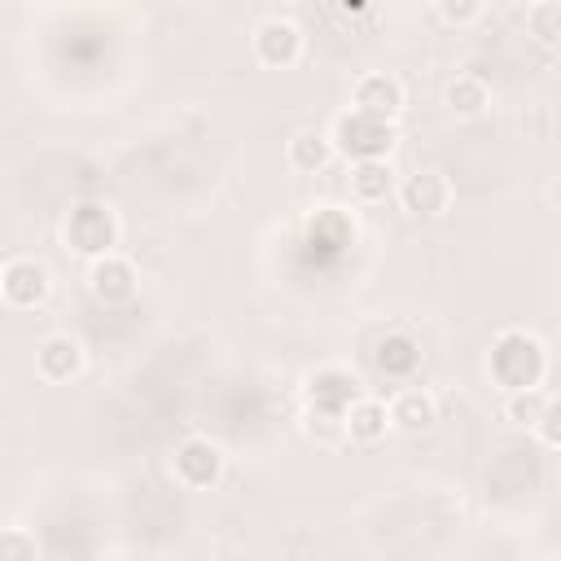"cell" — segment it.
<instances>
[{"mask_svg":"<svg viewBox=\"0 0 561 561\" xmlns=\"http://www.w3.org/2000/svg\"><path fill=\"white\" fill-rule=\"evenodd\" d=\"M548 359H543V346L539 337L522 333V329H504L495 337V351H491V377L513 394V390H535L539 377H543Z\"/></svg>","mask_w":561,"mask_h":561,"instance_id":"obj_1","label":"cell"},{"mask_svg":"<svg viewBox=\"0 0 561 561\" xmlns=\"http://www.w3.org/2000/svg\"><path fill=\"white\" fill-rule=\"evenodd\" d=\"M333 153L351 158V162H368V158H386L394 149V123H381V118H368L359 110H346L333 118Z\"/></svg>","mask_w":561,"mask_h":561,"instance_id":"obj_2","label":"cell"},{"mask_svg":"<svg viewBox=\"0 0 561 561\" xmlns=\"http://www.w3.org/2000/svg\"><path fill=\"white\" fill-rule=\"evenodd\" d=\"M66 241L75 254H88V259H105L114 254V241H118V224H114V210L101 206V202H79L66 219Z\"/></svg>","mask_w":561,"mask_h":561,"instance_id":"obj_3","label":"cell"},{"mask_svg":"<svg viewBox=\"0 0 561 561\" xmlns=\"http://www.w3.org/2000/svg\"><path fill=\"white\" fill-rule=\"evenodd\" d=\"M451 202H456V188L443 171H416L399 184V206L416 219H438L451 210Z\"/></svg>","mask_w":561,"mask_h":561,"instance_id":"obj_4","label":"cell"},{"mask_svg":"<svg viewBox=\"0 0 561 561\" xmlns=\"http://www.w3.org/2000/svg\"><path fill=\"white\" fill-rule=\"evenodd\" d=\"M351 110L368 114V118H381V123H394L399 110H403V83L386 70H373V75H359L355 88H351Z\"/></svg>","mask_w":561,"mask_h":561,"instance_id":"obj_5","label":"cell"},{"mask_svg":"<svg viewBox=\"0 0 561 561\" xmlns=\"http://www.w3.org/2000/svg\"><path fill=\"white\" fill-rule=\"evenodd\" d=\"M254 57L272 70H285L302 57V31L289 18H263L254 26Z\"/></svg>","mask_w":561,"mask_h":561,"instance_id":"obj_6","label":"cell"},{"mask_svg":"<svg viewBox=\"0 0 561 561\" xmlns=\"http://www.w3.org/2000/svg\"><path fill=\"white\" fill-rule=\"evenodd\" d=\"M48 289H53V280L39 259L18 254L4 263V302L9 307H39L48 298Z\"/></svg>","mask_w":561,"mask_h":561,"instance_id":"obj_7","label":"cell"},{"mask_svg":"<svg viewBox=\"0 0 561 561\" xmlns=\"http://www.w3.org/2000/svg\"><path fill=\"white\" fill-rule=\"evenodd\" d=\"M175 473L184 486H210L224 473V451L210 438H184L175 447Z\"/></svg>","mask_w":561,"mask_h":561,"instance_id":"obj_8","label":"cell"},{"mask_svg":"<svg viewBox=\"0 0 561 561\" xmlns=\"http://www.w3.org/2000/svg\"><path fill=\"white\" fill-rule=\"evenodd\" d=\"M390 408V425L394 430H408V434H421L438 421V399L425 390V386H403L394 390V399L386 403Z\"/></svg>","mask_w":561,"mask_h":561,"instance_id":"obj_9","label":"cell"},{"mask_svg":"<svg viewBox=\"0 0 561 561\" xmlns=\"http://www.w3.org/2000/svg\"><path fill=\"white\" fill-rule=\"evenodd\" d=\"M35 368H39V377H48V381H70V377L83 368V346H79V337H70V333L44 337L39 351H35Z\"/></svg>","mask_w":561,"mask_h":561,"instance_id":"obj_10","label":"cell"},{"mask_svg":"<svg viewBox=\"0 0 561 561\" xmlns=\"http://www.w3.org/2000/svg\"><path fill=\"white\" fill-rule=\"evenodd\" d=\"M88 280H92V294L101 302H127L136 294V267L127 259H118V254L96 259L92 272H88Z\"/></svg>","mask_w":561,"mask_h":561,"instance_id":"obj_11","label":"cell"},{"mask_svg":"<svg viewBox=\"0 0 561 561\" xmlns=\"http://www.w3.org/2000/svg\"><path fill=\"white\" fill-rule=\"evenodd\" d=\"M394 193V167L386 158H368V162H351V197L373 206L386 202Z\"/></svg>","mask_w":561,"mask_h":561,"instance_id":"obj_12","label":"cell"},{"mask_svg":"<svg viewBox=\"0 0 561 561\" xmlns=\"http://www.w3.org/2000/svg\"><path fill=\"white\" fill-rule=\"evenodd\" d=\"M329 158H333V140H329L324 131H311V127H307V131H294L289 145H285V162H289L294 171H302V175L324 171Z\"/></svg>","mask_w":561,"mask_h":561,"instance_id":"obj_13","label":"cell"},{"mask_svg":"<svg viewBox=\"0 0 561 561\" xmlns=\"http://www.w3.org/2000/svg\"><path fill=\"white\" fill-rule=\"evenodd\" d=\"M386 425H390V408L381 399H355L346 408V438H355V443H377L386 434Z\"/></svg>","mask_w":561,"mask_h":561,"instance_id":"obj_14","label":"cell"},{"mask_svg":"<svg viewBox=\"0 0 561 561\" xmlns=\"http://www.w3.org/2000/svg\"><path fill=\"white\" fill-rule=\"evenodd\" d=\"M447 105H451V114H460V118L482 114V110L491 105L486 79H482V75H456V79L447 83Z\"/></svg>","mask_w":561,"mask_h":561,"instance_id":"obj_15","label":"cell"},{"mask_svg":"<svg viewBox=\"0 0 561 561\" xmlns=\"http://www.w3.org/2000/svg\"><path fill=\"white\" fill-rule=\"evenodd\" d=\"M416 364H421V351H416V342H412L408 333H390V337L377 346V368L390 373V377H408Z\"/></svg>","mask_w":561,"mask_h":561,"instance_id":"obj_16","label":"cell"},{"mask_svg":"<svg viewBox=\"0 0 561 561\" xmlns=\"http://www.w3.org/2000/svg\"><path fill=\"white\" fill-rule=\"evenodd\" d=\"M543 412H548V394L539 386L535 390H513L504 399V421H513V425H539Z\"/></svg>","mask_w":561,"mask_h":561,"instance_id":"obj_17","label":"cell"},{"mask_svg":"<svg viewBox=\"0 0 561 561\" xmlns=\"http://www.w3.org/2000/svg\"><path fill=\"white\" fill-rule=\"evenodd\" d=\"M526 31L543 44H557L561 39V0H535L526 4Z\"/></svg>","mask_w":561,"mask_h":561,"instance_id":"obj_18","label":"cell"},{"mask_svg":"<svg viewBox=\"0 0 561 561\" xmlns=\"http://www.w3.org/2000/svg\"><path fill=\"white\" fill-rule=\"evenodd\" d=\"M307 434L316 443H342L346 438V416L342 412H324V408H307Z\"/></svg>","mask_w":561,"mask_h":561,"instance_id":"obj_19","label":"cell"},{"mask_svg":"<svg viewBox=\"0 0 561 561\" xmlns=\"http://www.w3.org/2000/svg\"><path fill=\"white\" fill-rule=\"evenodd\" d=\"M0 561H35V539L22 526H9L0 535Z\"/></svg>","mask_w":561,"mask_h":561,"instance_id":"obj_20","label":"cell"},{"mask_svg":"<svg viewBox=\"0 0 561 561\" xmlns=\"http://www.w3.org/2000/svg\"><path fill=\"white\" fill-rule=\"evenodd\" d=\"M482 13H486V4H478V0H438V18L456 22V26H465V22L482 18Z\"/></svg>","mask_w":561,"mask_h":561,"instance_id":"obj_21","label":"cell"},{"mask_svg":"<svg viewBox=\"0 0 561 561\" xmlns=\"http://www.w3.org/2000/svg\"><path fill=\"white\" fill-rule=\"evenodd\" d=\"M535 430H539V438L548 447H561V399H548V412H543V421Z\"/></svg>","mask_w":561,"mask_h":561,"instance_id":"obj_22","label":"cell"}]
</instances>
